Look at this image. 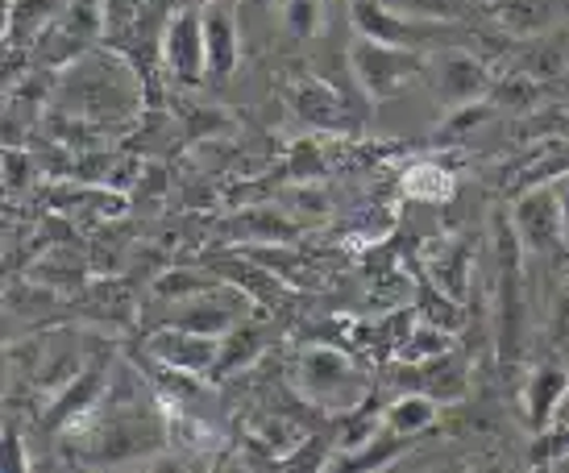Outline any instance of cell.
Returning a JSON list of instances; mask_svg holds the SVG:
<instances>
[{
    "mask_svg": "<svg viewBox=\"0 0 569 473\" xmlns=\"http://www.w3.org/2000/svg\"><path fill=\"white\" fill-rule=\"evenodd\" d=\"M291 386L308 407L325 411V415H346L375 399L366 365L341 345L300 349V358L291 365Z\"/></svg>",
    "mask_w": 569,
    "mask_h": 473,
    "instance_id": "1",
    "label": "cell"
},
{
    "mask_svg": "<svg viewBox=\"0 0 569 473\" xmlns=\"http://www.w3.org/2000/svg\"><path fill=\"white\" fill-rule=\"evenodd\" d=\"M490 245H495V349L503 362H516L528 341V270H523L528 253L507 212L495 217Z\"/></svg>",
    "mask_w": 569,
    "mask_h": 473,
    "instance_id": "2",
    "label": "cell"
},
{
    "mask_svg": "<svg viewBox=\"0 0 569 473\" xmlns=\"http://www.w3.org/2000/svg\"><path fill=\"white\" fill-rule=\"evenodd\" d=\"M349 71H353V83L358 92L370 100V104H382L408 88L411 79H420L428 71V54L411 47H387V42H375V38H362L349 47Z\"/></svg>",
    "mask_w": 569,
    "mask_h": 473,
    "instance_id": "3",
    "label": "cell"
},
{
    "mask_svg": "<svg viewBox=\"0 0 569 473\" xmlns=\"http://www.w3.org/2000/svg\"><path fill=\"white\" fill-rule=\"evenodd\" d=\"M511 229L520 236V245L528 258H553L566 253V229H561V200H557L553 183H537V188H523L511 208ZM569 258V253H566Z\"/></svg>",
    "mask_w": 569,
    "mask_h": 473,
    "instance_id": "4",
    "label": "cell"
},
{
    "mask_svg": "<svg viewBox=\"0 0 569 473\" xmlns=\"http://www.w3.org/2000/svg\"><path fill=\"white\" fill-rule=\"evenodd\" d=\"M159 59L167 63L179 83H200L208 79V50H204V9H174L167 17V26H162V38H159Z\"/></svg>",
    "mask_w": 569,
    "mask_h": 473,
    "instance_id": "5",
    "label": "cell"
},
{
    "mask_svg": "<svg viewBox=\"0 0 569 473\" xmlns=\"http://www.w3.org/2000/svg\"><path fill=\"white\" fill-rule=\"evenodd\" d=\"M221 341L224 336H212V332H191V329L162 324V329L146 341V353H150L162 370L188 374V379H208L217 358H221Z\"/></svg>",
    "mask_w": 569,
    "mask_h": 473,
    "instance_id": "6",
    "label": "cell"
},
{
    "mask_svg": "<svg viewBox=\"0 0 569 473\" xmlns=\"http://www.w3.org/2000/svg\"><path fill=\"white\" fill-rule=\"evenodd\" d=\"M112 358H100V362H88L76 374V379L67 382L63 391H54V399H50L47 415H42V424L50 427V432H71V427H80V420H88V415H96L100 411V403H104V394H109V382H112Z\"/></svg>",
    "mask_w": 569,
    "mask_h": 473,
    "instance_id": "7",
    "label": "cell"
},
{
    "mask_svg": "<svg viewBox=\"0 0 569 473\" xmlns=\"http://www.w3.org/2000/svg\"><path fill=\"white\" fill-rule=\"evenodd\" d=\"M428 71H432V83H437V95H441L449 109H461V104H475V100H490V67L470 54V50H432L428 54Z\"/></svg>",
    "mask_w": 569,
    "mask_h": 473,
    "instance_id": "8",
    "label": "cell"
},
{
    "mask_svg": "<svg viewBox=\"0 0 569 473\" xmlns=\"http://www.w3.org/2000/svg\"><path fill=\"white\" fill-rule=\"evenodd\" d=\"M349 21L362 38L411 50H428L432 30H437V21H411V17L396 13L387 0H349Z\"/></svg>",
    "mask_w": 569,
    "mask_h": 473,
    "instance_id": "9",
    "label": "cell"
},
{
    "mask_svg": "<svg viewBox=\"0 0 569 473\" xmlns=\"http://www.w3.org/2000/svg\"><path fill=\"white\" fill-rule=\"evenodd\" d=\"M399 370H391V379L403 382V391H425L432 394L437 403H458L466 399V386H470V365L458 349L445 353V358H432V362H396Z\"/></svg>",
    "mask_w": 569,
    "mask_h": 473,
    "instance_id": "10",
    "label": "cell"
},
{
    "mask_svg": "<svg viewBox=\"0 0 569 473\" xmlns=\"http://www.w3.org/2000/svg\"><path fill=\"white\" fill-rule=\"evenodd\" d=\"M569 403V370L557 362H540L523 382V424L537 436L561 420Z\"/></svg>",
    "mask_w": 569,
    "mask_h": 473,
    "instance_id": "11",
    "label": "cell"
},
{
    "mask_svg": "<svg viewBox=\"0 0 569 473\" xmlns=\"http://www.w3.org/2000/svg\"><path fill=\"white\" fill-rule=\"evenodd\" d=\"M291 109L300 117L303 125H317V129H341L346 125V95L332 88L329 79H317V76H303L291 83Z\"/></svg>",
    "mask_w": 569,
    "mask_h": 473,
    "instance_id": "12",
    "label": "cell"
},
{
    "mask_svg": "<svg viewBox=\"0 0 569 473\" xmlns=\"http://www.w3.org/2000/svg\"><path fill=\"white\" fill-rule=\"evenodd\" d=\"M490 21L516 38H540L561 21V0H482Z\"/></svg>",
    "mask_w": 569,
    "mask_h": 473,
    "instance_id": "13",
    "label": "cell"
},
{
    "mask_svg": "<svg viewBox=\"0 0 569 473\" xmlns=\"http://www.w3.org/2000/svg\"><path fill=\"white\" fill-rule=\"evenodd\" d=\"M204 50H208V79H229L238 71L241 59V38L238 21L224 9L221 0L204 4Z\"/></svg>",
    "mask_w": 569,
    "mask_h": 473,
    "instance_id": "14",
    "label": "cell"
},
{
    "mask_svg": "<svg viewBox=\"0 0 569 473\" xmlns=\"http://www.w3.org/2000/svg\"><path fill=\"white\" fill-rule=\"evenodd\" d=\"M63 13V0H9V17H4V42H9V50L42 42L50 26Z\"/></svg>",
    "mask_w": 569,
    "mask_h": 473,
    "instance_id": "15",
    "label": "cell"
},
{
    "mask_svg": "<svg viewBox=\"0 0 569 473\" xmlns=\"http://www.w3.org/2000/svg\"><path fill=\"white\" fill-rule=\"evenodd\" d=\"M262 345H267L262 324H253V315L250 320H241L238 329L224 332L221 358H217V365H212V374H208V379L224 382V379H233V374H241V370H250V365L262 358Z\"/></svg>",
    "mask_w": 569,
    "mask_h": 473,
    "instance_id": "16",
    "label": "cell"
},
{
    "mask_svg": "<svg viewBox=\"0 0 569 473\" xmlns=\"http://www.w3.org/2000/svg\"><path fill=\"white\" fill-rule=\"evenodd\" d=\"M437 415H441V403H437L432 394L403 391V394H396L387 407H382V424L391 427V432H399V436L416 441L420 432H428V427L437 424Z\"/></svg>",
    "mask_w": 569,
    "mask_h": 473,
    "instance_id": "17",
    "label": "cell"
},
{
    "mask_svg": "<svg viewBox=\"0 0 569 473\" xmlns=\"http://www.w3.org/2000/svg\"><path fill=\"white\" fill-rule=\"evenodd\" d=\"M229 233L238 236V241H250V245H291L300 236V229L287 221L283 212H274V208H250V212L233 217Z\"/></svg>",
    "mask_w": 569,
    "mask_h": 473,
    "instance_id": "18",
    "label": "cell"
},
{
    "mask_svg": "<svg viewBox=\"0 0 569 473\" xmlns=\"http://www.w3.org/2000/svg\"><path fill=\"white\" fill-rule=\"evenodd\" d=\"M458 349V332L437 324V320H416L396 349V362H432Z\"/></svg>",
    "mask_w": 569,
    "mask_h": 473,
    "instance_id": "19",
    "label": "cell"
},
{
    "mask_svg": "<svg viewBox=\"0 0 569 473\" xmlns=\"http://www.w3.org/2000/svg\"><path fill=\"white\" fill-rule=\"evenodd\" d=\"M540 83H545V79L528 76V71H511V76L495 79V88H490V100H495V109L532 112L540 104V100H545Z\"/></svg>",
    "mask_w": 569,
    "mask_h": 473,
    "instance_id": "20",
    "label": "cell"
},
{
    "mask_svg": "<svg viewBox=\"0 0 569 473\" xmlns=\"http://www.w3.org/2000/svg\"><path fill=\"white\" fill-rule=\"evenodd\" d=\"M221 283L212 270H167L159 283H154V295H159L162 303H183V300H196V295H204V291H212V286Z\"/></svg>",
    "mask_w": 569,
    "mask_h": 473,
    "instance_id": "21",
    "label": "cell"
},
{
    "mask_svg": "<svg viewBox=\"0 0 569 473\" xmlns=\"http://www.w3.org/2000/svg\"><path fill=\"white\" fill-rule=\"evenodd\" d=\"M403 191L411 200H449L453 195V171L441 162H416L403 171Z\"/></svg>",
    "mask_w": 569,
    "mask_h": 473,
    "instance_id": "22",
    "label": "cell"
},
{
    "mask_svg": "<svg viewBox=\"0 0 569 473\" xmlns=\"http://www.w3.org/2000/svg\"><path fill=\"white\" fill-rule=\"evenodd\" d=\"M520 71H528V76H537V79L566 76L569 71V38H553V30L540 33L537 47L528 50V63H523Z\"/></svg>",
    "mask_w": 569,
    "mask_h": 473,
    "instance_id": "23",
    "label": "cell"
},
{
    "mask_svg": "<svg viewBox=\"0 0 569 473\" xmlns=\"http://www.w3.org/2000/svg\"><path fill=\"white\" fill-rule=\"evenodd\" d=\"M428 270H432V279H437V291L449 295V300H466V270H470V258L461 245H449L445 253L437 258H428Z\"/></svg>",
    "mask_w": 569,
    "mask_h": 473,
    "instance_id": "24",
    "label": "cell"
},
{
    "mask_svg": "<svg viewBox=\"0 0 569 473\" xmlns=\"http://www.w3.org/2000/svg\"><path fill=\"white\" fill-rule=\"evenodd\" d=\"M382 415H375V411L366 407H353L346 411V424H341V432H337V457H349V453H358V449H366V444L375 441L382 432Z\"/></svg>",
    "mask_w": 569,
    "mask_h": 473,
    "instance_id": "25",
    "label": "cell"
},
{
    "mask_svg": "<svg viewBox=\"0 0 569 473\" xmlns=\"http://www.w3.org/2000/svg\"><path fill=\"white\" fill-rule=\"evenodd\" d=\"M387 4L411 21H437V26H449L466 13V0H387Z\"/></svg>",
    "mask_w": 569,
    "mask_h": 473,
    "instance_id": "26",
    "label": "cell"
},
{
    "mask_svg": "<svg viewBox=\"0 0 569 473\" xmlns=\"http://www.w3.org/2000/svg\"><path fill=\"white\" fill-rule=\"evenodd\" d=\"M283 21L296 38H312L320 30V0H287Z\"/></svg>",
    "mask_w": 569,
    "mask_h": 473,
    "instance_id": "27",
    "label": "cell"
},
{
    "mask_svg": "<svg viewBox=\"0 0 569 473\" xmlns=\"http://www.w3.org/2000/svg\"><path fill=\"white\" fill-rule=\"evenodd\" d=\"M30 179H33V162L30 154H21V150H4V188L9 195H21V191H30Z\"/></svg>",
    "mask_w": 569,
    "mask_h": 473,
    "instance_id": "28",
    "label": "cell"
},
{
    "mask_svg": "<svg viewBox=\"0 0 569 473\" xmlns=\"http://www.w3.org/2000/svg\"><path fill=\"white\" fill-rule=\"evenodd\" d=\"M0 470H4V473L30 470V461H26V449H21V436H17L13 424H4V461H0Z\"/></svg>",
    "mask_w": 569,
    "mask_h": 473,
    "instance_id": "29",
    "label": "cell"
},
{
    "mask_svg": "<svg viewBox=\"0 0 569 473\" xmlns=\"http://www.w3.org/2000/svg\"><path fill=\"white\" fill-rule=\"evenodd\" d=\"M549 324H553V341L557 345H566L569 349V279H566V286H561V291H557V303H553V320H549Z\"/></svg>",
    "mask_w": 569,
    "mask_h": 473,
    "instance_id": "30",
    "label": "cell"
},
{
    "mask_svg": "<svg viewBox=\"0 0 569 473\" xmlns=\"http://www.w3.org/2000/svg\"><path fill=\"white\" fill-rule=\"evenodd\" d=\"M549 183L557 188V200H561V229H566V253H569V171H561Z\"/></svg>",
    "mask_w": 569,
    "mask_h": 473,
    "instance_id": "31",
    "label": "cell"
},
{
    "mask_svg": "<svg viewBox=\"0 0 569 473\" xmlns=\"http://www.w3.org/2000/svg\"><path fill=\"white\" fill-rule=\"evenodd\" d=\"M253 4H274V0H253Z\"/></svg>",
    "mask_w": 569,
    "mask_h": 473,
    "instance_id": "32",
    "label": "cell"
}]
</instances>
